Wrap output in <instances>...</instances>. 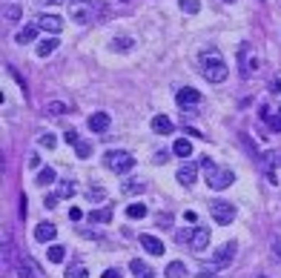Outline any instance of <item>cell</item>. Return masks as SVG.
Segmentation results:
<instances>
[{
  "label": "cell",
  "instance_id": "cell-20",
  "mask_svg": "<svg viewBox=\"0 0 281 278\" xmlns=\"http://www.w3.org/2000/svg\"><path fill=\"white\" fill-rule=\"evenodd\" d=\"M55 49H58V40H55V37H46V40H40L35 46V52H37V58H49Z\"/></svg>",
  "mask_w": 281,
  "mask_h": 278
},
{
  "label": "cell",
  "instance_id": "cell-36",
  "mask_svg": "<svg viewBox=\"0 0 281 278\" xmlns=\"http://www.w3.org/2000/svg\"><path fill=\"white\" fill-rule=\"evenodd\" d=\"M267 121H270V127L276 129V132H281V109H279V115H270Z\"/></svg>",
  "mask_w": 281,
  "mask_h": 278
},
{
  "label": "cell",
  "instance_id": "cell-28",
  "mask_svg": "<svg viewBox=\"0 0 281 278\" xmlns=\"http://www.w3.org/2000/svg\"><path fill=\"white\" fill-rule=\"evenodd\" d=\"M178 3H181V9L187 14H195L201 9V0H178Z\"/></svg>",
  "mask_w": 281,
  "mask_h": 278
},
{
  "label": "cell",
  "instance_id": "cell-4",
  "mask_svg": "<svg viewBox=\"0 0 281 278\" xmlns=\"http://www.w3.org/2000/svg\"><path fill=\"white\" fill-rule=\"evenodd\" d=\"M210 215H212L215 224L227 227V224H233L235 221V207L233 204H227V201H212L210 204Z\"/></svg>",
  "mask_w": 281,
  "mask_h": 278
},
{
  "label": "cell",
  "instance_id": "cell-32",
  "mask_svg": "<svg viewBox=\"0 0 281 278\" xmlns=\"http://www.w3.org/2000/svg\"><path fill=\"white\" fill-rule=\"evenodd\" d=\"M75 152H78V158H89V155H92V146L83 143V140H78V143H75Z\"/></svg>",
  "mask_w": 281,
  "mask_h": 278
},
{
  "label": "cell",
  "instance_id": "cell-2",
  "mask_svg": "<svg viewBox=\"0 0 281 278\" xmlns=\"http://www.w3.org/2000/svg\"><path fill=\"white\" fill-rule=\"evenodd\" d=\"M201 75H204V81H210V83H224L227 81V66H224L221 55L204 52V55H201Z\"/></svg>",
  "mask_w": 281,
  "mask_h": 278
},
{
  "label": "cell",
  "instance_id": "cell-40",
  "mask_svg": "<svg viewBox=\"0 0 281 278\" xmlns=\"http://www.w3.org/2000/svg\"><path fill=\"white\" fill-rule=\"evenodd\" d=\"M69 218H72V221H81V218H83V212H81L78 207H72V209H69Z\"/></svg>",
  "mask_w": 281,
  "mask_h": 278
},
{
  "label": "cell",
  "instance_id": "cell-37",
  "mask_svg": "<svg viewBox=\"0 0 281 278\" xmlns=\"http://www.w3.org/2000/svg\"><path fill=\"white\" fill-rule=\"evenodd\" d=\"M270 241H273V253H276V258H281V238L279 235H273Z\"/></svg>",
  "mask_w": 281,
  "mask_h": 278
},
{
  "label": "cell",
  "instance_id": "cell-21",
  "mask_svg": "<svg viewBox=\"0 0 281 278\" xmlns=\"http://www.w3.org/2000/svg\"><path fill=\"white\" fill-rule=\"evenodd\" d=\"M20 14H23V9H20L17 3H6V6H3V17H6L9 23H17V20H20Z\"/></svg>",
  "mask_w": 281,
  "mask_h": 278
},
{
  "label": "cell",
  "instance_id": "cell-8",
  "mask_svg": "<svg viewBox=\"0 0 281 278\" xmlns=\"http://www.w3.org/2000/svg\"><path fill=\"white\" fill-rule=\"evenodd\" d=\"M189 247H192L195 253H204V250L210 247V230H207V227H195V230H192V238H189Z\"/></svg>",
  "mask_w": 281,
  "mask_h": 278
},
{
  "label": "cell",
  "instance_id": "cell-15",
  "mask_svg": "<svg viewBox=\"0 0 281 278\" xmlns=\"http://www.w3.org/2000/svg\"><path fill=\"white\" fill-rule=\"evenodd\" d=\"M140 247L152 255H164V241L155 238V235H140Z\"/></svg>",
  "mask_w": 281,
  "mask_h": 278
},
{
  "label": "cell",
  "instance_id": "cell-27",
  "mask_svg": "<svg viewBox=\"0 0 281 278\" xmlns=\"http://www.w3.org/2000/svg\"><path fill=\"white\" fill-rule=\"evenodd\" d=\"M132 46H135L132 37H115V40H112V49H115V52H132Z\"/></svg>",
  "mask_w": 281,
  "mask_h": 278
},
{
  "label": "cell",
  "instance_id": "cell-18",
  "mask_svg": "<svg viewBox=\"0 0 281 278\" xmlns=\"http://www.w3.org/2000/svg\"><path fill=\"white\" fill-rule=\"evenodd\" d=\"M89 129H92V132H106V129H109V115H106V112L89 115Z\"/></svg>",
  "mask_w": 281,
  "mask_h": 278
},
{
  "label": "cell",
  "instance_id": "cell-19",
  "mask_svg": "<svg viewBox=\"0 0 281 278\" xmlns=\"http://www.w3.org/2000/svg\"><path fill=\"white\" fill-rule=\"evenodd\" d=\"M89 221H92V224H109V221H112V209L109 207L92 209V212H89Z\"/></svg>",
  "mask_w": 281,
  "mask_h": 278
},
{
  "label": "cell",
  "instance_id": "cell-3",
  "mask_svg": "<svg viewBox=\"0 0 281 278\" xmlns=\"http://www.w3.org/2000/svg\"><path fill=\"white\" fill-rule=\"evenodd\" d=\"M104 163H106V169L124 175V172H129V169L135 166V158H132L127 149H106L104 152Z\"/></svg>",
  "mask_w": 281,
  "mask_h": 278
},
{
  "label": "cell",
  "instance_id": "cell-39",
  "mask_svg": "<svg viewBox=\"0 0 281 278\" xmlns=\"http://www.w3.org/2000/svg\"><path fill=\"white\" fill-rule=\"evenodd\" d=\"M101 278H124V276H121V270H104Z\"/></svg>",
  "mask_w": 281,
  "mask_h": 278
},
{
  "label": "cell",
  "instance_id": "cell-5",
  "mask_svg": "<svg viewBox=\"0 0 281 278\" xmlns=\"http://www.w3.org/2000/svg\"><path fill=\"white\" fill-rule=\"evenodd\" d=\"M69 14L78 20V23H92L95 17V6L89 3V0H75L69 6Z\"/></svg>",
  "mask_w": 281,
  "mask_h": 278
},
{
  "label": "cell",
  "instance_id": "cell-22",
  "mask_svg": "<svg viewBox=\"0 0 281 278\" xmlns=\"http://www.w3.org/2000/svg\"><path fill=\"white\" fill-rule=\"evenodd\" d=\"M172 152H175L178 158H189V155H192V143H189L187 138H178L175 143H172Z\"/></svg>",
  "mask_w": 281,
  "mask_h": 278
},
{
  "label": "cell",
  "instance_id": "cell-11",
  "mask_svg": "<svg viewBox=\"0 0 281 278\" xmlns=\"http://www.w3.org/2000/svg\"><path fill=\"white\" fill-rule=\"evenodd\" d=\"M175 101L181 106L201 104V92H198V89H192V86H184V89H178V92H175Z\"/></svg>",
  "mask_w": 281,
  "mask_h": 278
},
{
  "label": "cell",
  "instance_id": "cell-35",
  "mask_svg": "<svg viewBox=\"0 0 281 278\" xmlns=\"http://www.w3.org/2000/svg\"><path fill=\"white\" fill-rule=\"evenodd\" d=\"M58 195L60 198H69V195H75V186H72V181H66V184L58 189Z\"/></svg>",
  "mask_w": 281,
  "mask_h": 278
},
{
  "label": "cell",
  "instance_id": "cell-24",
  "mask_svg": "<svg viewBox=\"0 0 281 278\" xmlns=\"http://www.w3.org/2000/svg\"><path fill=\"white\" fill-rule=\"evenodd\" d=\"M166 278H187V267L181 264V261L166 264Z\"/></svg>",
  "mask_w": 281,
  "mask_h": 278
},
{
  "label": "cell",
  "instance_id": "cell-1",
  "mask_svg": "<svg viewBox=\"0 0 281 278\" xmlns=\"http://www.w3.org/2000/svg\"><path fill=\"white\" fill-rule=\"evenodd\" d=\"M198 163L204 166V172H207V186H210V189H227V186H233V181H235L233 169L215 166L210 158H198Z\"/></svg>",
  "mask_w": 281,
  "mask_h": 278
},
{
  "label": "cell",
  "instance_id": "cell-31",
  "mask_svg": "<svg viewBox=\"0 0 281 278\" xmlns=\"http://www.w3.org/2000/svg\"><path fill=\"white\" fill-rule=\"evenodd\" d=\"M40 146H46V149H55V146H58V138H55L52 132H46V135H40Z\"/></svg>",
  "mask_w": 281,
  "mask_h": 278
},
{
  "label": "cell",
  "instance_id": "cell-6",
  "mask_svg": "<svg viewBox=\"0 0 281 278\" xmlns=\"http://www.w3.org/2000/svg\"><path fill=\"white\" fill-rule=\"evenodd\" d=\"M14 276L17 278H40L43 273H40V267H37L29 255H20L17 264H14Z\"/></svg>",
  "mask_w": 281,
  "mask_h": 278
},
{
  "label": "cell",
  "instance_id": "cell-38",
  "mask_svg": "<svg viewBox=\"0 0 281 278\" xmlns=\"http://www.w3.org/2000/svg\"><path fill=\"white\" fill-rule=\"evenodd\" d=\"M58 201H60V195H46L43 204H46V209H55V207H58Z\"/></svg>",
  "mask_w": 281,
  "mask_h": 278
},
{
  "label": "cell",
  "instance_id": "cell-23",
  "mask_svg": "<svg viewBox=\"0 0 281 278\" xmlns=\"http://www.w3.org/2000/svg\"><path fill=\"white\" fill-rule=\"evenodd\" d=\"M46 258L52 261V264H60L63 258H66V247H58V244H52L46 250Z\"/></svg>",
  "mask_w": 281,
  "mask_h": 278
},
{
  "label": "cell",
  "instance_id": "cell-7",
  "mask_svg": "<svg viewBox=\"0 0 281 278\" xmlns=\"http://www.w3.org/2000/svg\"><path fill=\"white\" fill-rule=\"evenodd\" d=\"M238 60H241V75H250V72L258 69V60H256V55H253V46H250V43H244V49L238 52Z\"/></svg>",
  "mask_w": 281,
  "mask_h": 278
},
{
  "label": "cell",
  "instance_id": "cell-13",
  "mask_svg": "<svg viewBox=\"0 0 281 278\" xmlns=\"http://www.w3.org/2000/svg\"><path fill=\"white\" fill-rule=\"evenodd\" d=\"M152 132H158V135H172L175 132V124L166 115H152Z\"/></svg>",
  "mask_w": 281,
  "mask_h": 278
},
{
  "label": "cell",
  "instance_id": "cell-12",
  "mask_svg": "<svg viewBox=\"0 0 281 278\" xmlns=\"http://www.w3.org/2000/svg\"><path fill=\"white\" fill-rule=\"evenodd\" d=\"M233 255H235V244H224V247H218V253L212 255V264L215 267H227L230 261H233Z\"/></svg>",
  "mask_w": 281,
  "mask_h": 278
},
{
  "label": "cell",
  "instance_id": "cell-33",
  "mask_svg": "<svg viewBox=\"0 0 281 278\" xmlns=\"http://www.w3.org/2000/svg\"><path fill=\"white\" fill-rule=\"evenodd\" d=\"M46 109H49V115H63V112H66V104H58V101H52Z\"/></svg>",
  "mask_w": 281,
  "mask_h": 278
},
{
  "label": "cell",
  "instance_id": "cell-26",
  "mask_svg": "<svg viewBox=\"0 0 281 278\" xmlns=\"http://www.w3.org/2000/svg\"><path fill=\"white\" fill-rule=\"evenodd\" d=\"M55 178H58V172L52 169V166H43L40 172H37V184L46 186V184H55Z\"/></svg>",
  "mask_w": 281,
  "mask_h": 278
},
{
  "label": "cell",
  "instance_id": "cell-9",
  "mask_svg": "<svg viewBox=\"0 0 281 278\" xmlns=\"http://www.w3.org/2000/svg\"><path fill=\"white\" fill-rule=\"evenodd\" d=\"M198 181V163L195 161H189V163H184L181 169H178V184H184V186H192Z\"/></svg>",
  "mask_w": 281,
  "mask_h": 278
},
{
  "label": "cell",
  "instance_id": "cell-30",
  "mask_svg": "<svg viewBox=\"0 0 281 278\" xmlns=\"http://www.w3.org/2000/svg\"><path fill=\"white\" fill-rule=\"evenodd\" d=\"M146 186H143V181H132V184H124V192L127 195H138V192H143Z\"/></svg>",
  "mask_w": 281,
  "mask_h": 278
},
{
  "label": "cell",
  "instance_id": "cell-41",
  "mask_svg": "<svg viewBox=\"0 0 281 278\" xmlns=\"http://www.w3.org/2000/svg\"><path fill=\"white\" fill-rule=\"evenodd\" d=\"M63 140H66V143H72V146H75V143H78V135H75V132H66V135H63Z\"/></svg>",
  "mask_w": 281,
  "mask_h": 278
},
{
  "label": "cell",
  "instance_id": "cell-16",
  "mask_svg": "<svg viewBox=\"0 0 281 278\" xmlns=\"http://www.w3.org/2000/svg\"><path fill=\"white\" fill-rule=\"evenodd\" d=\"M35 23L40 26V29L52 32V35H58V32H60V26H63V23H60V17H55V14H40Z\"/></svg>",
  "mask_w": 281,
  "mask_h": 278
},
{
  "label": "cell",
  "instance_id": "cell-10",
  "mask_svg": "<svg viewBox=\"0 0 281 278\" xmlns=\"http://www.w3.org/2000/svg\"><path fill=\"white\" fill-rule=\"evenodd\" d=\"M55 235H58V230H55V224H49V221H43V224H37L35 227V241L37 244L55 241Z\"/></svg>",
  "mask_w": 281,
  "mask_h": 278
},
{
  "label": "cell",
  "instance_id": "cell-25",
  "mask_svg": "<svg viewBox=\"0 0 281 278\" xmlns=\"http://www.w3.org/2000/svg\"><path fill=\"white\" fill-rule=\"evenodd\" d=\"M146 212H149V209L143 207V204H129V207H127V218L140 221V218H146Z\"/></svg>",
  "mask_w": 281,
  "mask_h": 278
},
{
  "label": "cell",
  "instance_id": "cell-34",
  "mask_svg": "<svg viewBox=\"0 0 281 278\" xmlns=\"http://www.w3.org/2000/svg\"><path fill=\"white\" fill-rule=\"evenodd\" d=\"M86 198H89V201H104L106 192H104V189H98V186H92V189L86 192Z\"/></svg>",
  "mask_w": 281,
  "mask_h": 278
},
{
  "label": "cell",
  "instance_id": "cell-14",
  "mask_svg": "<svg viewBox=\"0 0 281 278\" xmlns=\"http://www.w3.org/2000/svg\"><path fill=\"white\" fill-rule=\"evenodd\" d=\"M129 270H132L135 278H155L152 267L146 264V261H140V258H132V261H129Z\"/></svg>",
  "mask_w": 281,
  "mask_h": 278
},
{
  "label": "cell",
  "instance_id": "cell-17",
  "mask_svg": "<svg viewBox=\"0 0 281 278\" xmlns=\"http://www.w3.org/2000/svg\"><path fill=\"white\" fill-rule=\"evenodd\" d=\"M37 29H40L37 23H29V26H23V29H20L17 35H14V40H17L20 46H26V43H32V40L37 37Z\"/></svg>",
  "mask_w": 281,
  "mask_h": 278
},
{
  "label": "cell",
  "instance_id": "cell-42",
  "mask_svg": "<svg viewBox=\"0 0 281 278\" xmlns=\"http://www.w3.org/2000/svg\"><path fill=\"white\" fill-rule=\"evenodd\" d=\"M224 3H235V0H224Z\"/></svg>",
  "mask_w": 281,
  "mask_h": 278
},
{
  "label": "cell",
  "instance_id": "cell-29",
  "mask_svg": "<svg viewBox=\"0 0 281 278\" xmlns=\"http://www.w3.org/2000/svg\"><path fill=\"white\" fill-rule=\"evenodd\" d=\"M66 278H86V267L83 264H72L66 270Z\"/></svg>",
  "mask_w": 281,
  "mask_h": 278
}]
</instances>
